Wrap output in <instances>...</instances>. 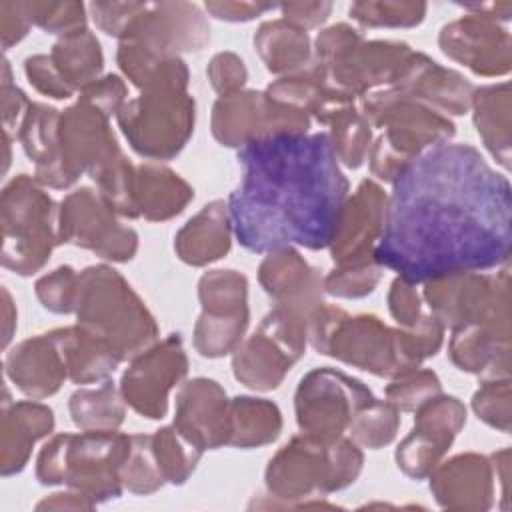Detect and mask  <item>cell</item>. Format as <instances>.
Returning a JSON list of instances; mask_svg holds the SVG:
<instances>
[{"label": "cell", "instance_id": "cell-1", "mask_svg": "<svg viewBox=\"0 0 512 512\" xmlns=\"http://www.w3.org/2000/svg\"><path fill=\"white\" fill-rule=\"evenodd\" d=\"M512 188L470 144L422 152L392 182L374 260L412 284L506 266Z\"/></svg>", "mask_w": 512, "mask_h": 512}, {"label": "cell", "instance_id": "cell-2", "mask_svg": "<svg viewBox=\"0 0 512 512\" xmlns=\"http://www.w3.org/2000/svg\"><path fill=\"white\" fill-rule=\"evenodd\" d=\"M238 162L242 178L226 202L240 246L256 254L330 246L350 184L328 132L256 140L238 148Z\"/></svg>", "mask_w": 512, "mask_h": 512}, {"label": "cell", "instance_id": "cell-3", "mask_svg": "<svg viewBox=\"0 0 512 512\" xmlns=\"http://www.w3.org/2000/svg\"><path fill=\"white\" fill-rule=\"evenodd\" d=\"M308 342L322 356L392 380L432 358L444 342V328L428 312L412 328H392L374 314L350 316L324 302L308 318Z\"/></svg>", "mask_w": 512, "mask_h": 512}, {"label": "cell", "instance_id": "cell-4", "mask_svg": "<svg viewBox=\"0 0 512 512\" xmlns=\"http://www.w3.org/2000/svg\"><path fill=\"white\" fill-rule=\"evenodd\" d=\"M88 174L98 192L122 218H138L134 202L136 166L120 150L110 128V116L78 98L60 112L58 148L50 164L34 168V178L44 188H70Z\"/></svg>", "mask_w": 512, "mask_h": 512}, {"label": "cell", "instance_id": "cell-5", "mask_svg": "<svg viewBox=\"0 0 512 512\" xmlns=\"http://www.w3.org/2000/svg\"><path fill=\"white\" fill-rule=\"evenodd\" d=\"M364 454L346 434L320 438L300 432L290 438L268 462L264 472V508H334L322 502L332 492L356 482Z\"/></svg>", "mask_w": 512, "mask_h": 512}, {"label": "cell", "instance_id": "cell-6", "mask_svg": "<svg viewBox=\"0 0 512 512\" xmlns=\"http://www.w3.org/2000/svg\"><path fill=\"white\" fill-rule=\"evenodd\" d=\"M190 72L180 56L162 60L140 94L116 114L130 148L148 160L176 158L194 134L196 102L188 92Z\"/></svg>", "mask_w": 512, "mask_h": 512}, {"label": "cell", "instance_id": "cell-7", "mask_svg": "<svg viewBox=\"0 0 512 512\" xmlns=\"http://www.w3.org/2000/svg\"><path fill=\"white\" fill-rule=\"evenodd\" d=\"M76 324L102 338L122 362L132 360L158 340V324L126 278L108 264L80 272Z\"/></svg>", "mask_w": 512, "mask_h": 512}, {"label": "cell", "instance_id": "cell-8", "mask_svg": "<svg viewBox=\"0 0 512 512\" xmlns=\"http://www.w3.org/2000/svg\"><path fill=\"white\" fill-rule=\"evenodd\" d=\"M130 436L118 430H82L52 436L36 458V480L44 486L64 484L94 504L118 498L124 490L120 468Z\"/></svg>", "mask_w": 512, "mask_h": 512}, {"label": "cell", "instance_id": "cell-9", "mask_svg": "<svg viewBox=\"0 0 512 512\" xmlns=\"http://www.w3.org/2000/svg\"><path fill=\"white\" fill-rule=\"evenodd\" d=\"M358 110L372 128L382 130L370 146L368 164L372 176L390 184L422 152L450 142L456 134V126L446 114L382 92L358 98Z\"/></svg>", "mask_w": 512, "mask_h": 512}, {"label": "cell", "instance_id": "cell-10", "mask_svg": "<svg viewBox=\"0 0 512 512\" xmlns=\"http://www.w3.org/2000/svg\"><path fill=\"white\" fill-rule=\"evenodd\" d=\"M414 52L398 40H364L354 26L338 22L316 36L312 60L320 64L332 86L358 100L396 84Z\"/></svg>", "mask_w": 512, "mask_h": 512}, {"label": "cell", "instance_id": "cell-11", "mask_svg": "<svg viewBox=\"0 0 512 512\" xmlns=\"http://www.w3.org/2000/svg\"><path fill=\"white\" fill-rule=\"evenodd\" d=\"M2 266L18 276L40 272L58 238V204L30 174L14 176L0 194Z\"/></svg>", "mask_w": 512, "mask_h": 512}, {"label": "cell", "instance_id": "cell-12", "mask_svg": "<svg viewBox=\"0 0 512 512\" xmlns=\"http://www.w3.org/2000/svg\"><path fill=\"white\" fill-rule=\"evenodd\" d=\"M308 344V316L274 306L232 352V374L250 390H276Z\"/></svg>", "mask_w": 512, "mask_h": 512}, {"label": "cell", "instance_id": "cell-13", "mask_svg": "<svg viewBox=\"0 0 512 512\" xmlns=\"http://www.w3.org/2000/svg\"><path fill=\"white\" fill-rule=\"evenodd\" d=\"M202 312L194 324V350L204 358L232 354L250 324L248 278L238 270H208L198 280Z\"/></svg>", "mask_w": 512, "mask_h": 512}, {"label": "cell", "instance_id": "cell-14", "mask_svg": "<svg viewBox=\"0 0 512 512\" xmlns=\"http://www.w3.org/2000/svg\"><path fill=\"white\" fill-rule=\"evenodd\" d=\"M376 396L358 378L336 368L306 372L294 394V414L300 432L320 438L344 436L352 418Z\"/></svg>", "mask_w": 512, "mask_h": 512}, {"label": "cell", "instance_id": "cell-15", "mask_svg": "<svg viewBox=\"0 0 512 512\" xmlns=\"http://www.w3.org/2000/svg\"><path fill=\"white\" fill-rule=\"evenodd\" d=\"M60 244H72L110 262H130L138 252V232L124 226L106 198L80 186L58 204Z\"/></svg>", "mask_w": 512, "mask_h": 512}, {"label": "cell", "instance_id": "cell-16", "mask_svg": "<svg viewBox=\"0 0 512 512\" xmlns=\"http://www.w3.org/2000/svg\"><path fill=\"white\" fill-rule=\"evenodd\" d=\"M310 122L308 114L272 100L266 92L240 90L218 96L212 106L210 130L218 144L242 148L280 134H308Z\"/></svg>", "mask_w": 512, "mask_h": 512}, {"label": "cell", "instance_id": "cell-17", "mask_svg": "<svg viewBox=\"0 0 512 512\" xmlns=\"http://www.w3.org/2000/svg\"><path fill=\"white\" fill-rule=\"evenodd\" d=\"M422 298L430 314L454 330L478 324L502 310H510V270L496 274L456 272L424 282Z\"/></svg>", "mask_w": 512, "mask_h": 512}, {"label": "cell", "instance_id": "cell-18", "mask_svg": "<svg viewBox=\"0 0 512 512\" xmlns=\"http://www.w3.org/2000/svg\"><path fill=\"white\" fill-rule=\"evenodd\" d=\"M186 374L188 356L182 336L168 334L130 360L120 378V394L136 414L160 420L168 412L170 392Z\"/></svg>", "mask_w": 512, "mask_h": 512}, {"label": "cell", "instance_id": "cell-19", "mask_svg": "<svg viewBox=\"0 0 512 512\" xmlns=\"http://www.w3.org/2000/svg\"><path fill=\"white\" fill-rule=\"evenodd\" d=\"M120 42H134L156 56L170 58L200 52L210 42V24L192 2H142Z\"/></svg>", "mask_w": 512, "mask_h": 512}, {"label": "cell", "instance_id": "cell-20", "mask_svg": "<svg viewBox=\"0 0 512 512\" xmlns=\"http://www.w3.org/2000/svg\"><path fill=\"white\" fill-rule=\"evenodd\" d=\"M414 426L396 448V466L412 480H424L448 454L466 426V406L456 396L436 394L414 410Z\"/></svg>", "mask_w": 512, "mask_h": 512}, {"label": "cell", "instance_id": "cell-21", "mask_svg": "<svg viewBox=\"0 0 512 512\" xmlns=\"http://www.w3.org/2000/svg\"><path fill=\"white\" fill-rule=\"evenodd\" d=\"M464 8V14L440 28L438 46L444 56L476 76L496 78L512 70V36L508 28L484 12Z\"/></svg>", "mask_w": 512, "mask_h": 512}, {"label": "cell", "instance_id": "cell-22", "mask_svg": "<svg viewBox=\"0 0 512 512\" xmlns=\"http://www.w3.org/2000/svg\"><path fill=\"white\" fill-rule=\"evenodd\" d=\"M386 204L388 194L372 178L362 180L358 188L348 194L328 246L334 264L374 258V248L384 230Z\"/></svg>", "mask_w": 512, "mask_h": 512}, {"label": "cell", "instance_id": "cell-23", "mask_svg": "<svg viewBox=\"0 0 512 512\" xmlns=\"http://www.w3.org/2000/svg\"><path fill=\"white\" fill-rule=\"evenodd\" d=\"M202 452L228 446L230 398L212 378H192L178 388L174 422Z\"/></svg>", "mask_w": 512, "mask_h": 512}, {"label": "cell", "instance_id": "cell-24", "mask_svg": "<svg viewBox=\"0 0 512 512\" xmlns=\"http://www.w3.org/2000/svg\"><path fill=\"white\" fill-rule=\"evenodd\" d=\"M474 84L460 72L446 68L426 56L424 52H414L402 78L382 90L390 98H406L430 106L438 112L462 116L470 110Z\"/></svg>", "mask_w": 512, "mask_h": 512}, {"label": "cell", "instance_id": "cell-25", "mask_svg": "<svg viewBox=\"0 0 512 512\" xmlns=\"http://www.w3.org/2000/svg\"><path fill=\"white\" fill-rule=\"evenodd\" d=\"M258 282L278 308L310 318L324 304V276L294 246L266 252L258 266Z\"/></svg>", "mask_w": 512, "mask_h": 512}, {"label": "cell", "instance_id": "cell-26", "mask_svg": "<svg viewBox=\"0 0 512 512\" xmlns=\"http://www.w3.org/2000/svg\"><path fill=\"white\" fill-rule=\"evenodd\" d=\"M510 310H502L478 324L454 330L448 342L450 362L482 380L510 378L512 368Z\"/></svg>", "mask_w": 512, "mask_h": 512}, {"label": "cell", "instance_id": "cell-27", "mask_svg": "<svg viewBox=\"0 0 512 512\" xmlns=\"http://www.w3.org/2000/svg\"><path fill=\"white\" fill-rule=\"evenodd\" d=\"M430 492L438 506L458 512H484L494 504V466L478 452L456 454L430 472Z\"/></svg>", "mask_w": 512, "mask_h": 512}, {"label": "cell", "instance_id": "cell-28", "mask_svg": "<svg viewBox=\"0 0 512 512\" xmlns=\"http://www.w3.org/2000/svg\"><path fill=\"white\" fill-rule=\"evenodd\" d=\"M4 374L22 394L34 400L56 394L68 378L64 356L52 332L18 342L6 354Z\"/></svg>", "mask_w": 512, "mask_h": 512}, {"label": "cell", "instance_id": "cell-29", "mask_svg": "<svg viewBox=\"0 0 512 512\" xmlns=\"http://www.w3.org/2000/svg\"><path fill=\"white\" fill-rule=\"evenodd\" d=\"M54 430V412L42 402L12 400L2 394L0 408V474L12 476L26 468L32 448Z\"/></svg>", "mask_w": 512, "mask_h": 512}, {"label": "cell", "instance_id": "cell-30", "mask_svg": "<svg viewBox=\"0 0 512 512\" xmlns=\"http://www.w3.org/2000/svg\"><path fill=\"white\" fill-rule=\"evenodd\" d=\"M264 92L272 100L298 108L326 126L340 110L358 104L352 94L332 86L320 64L314 60L306 68L274 80Z\"/></svg>", "mask_w": 512, "mask_h": 512}, {"label": "cell", "instance_id": "cell-31", "mask_svg": "<svg viewBox=\"0 0 512 512\" xmlns=\"http://www.w3.org/2000/svg\"><path fill=\"white\" fill-rule=\"evenodd\" d=\"M232 222L228 202L218 198L200 208L174 236V252L188 266H206L230 252Z\"/></svg>", "mask_w": 512, "mask_h": 512}, {"label": "cell", "instance_id": "cell-32", "mask_svg": "<svg viewBox=\"0 0 512 512\" xmlns=\"http://www.w3.org/2000/svg\"><path fill=\"white\" fill-rule=\"evenodd\" d=\"M194 200V188L172 168L158 162L136 166L134 202L138 218L164 222L184 212Z\"/></svg>", "mask_w": 512, "mask_h": 512}, {"label": "cell", "instance_id": "cell-33", "mask_svg": "<svg viewBox=\"0 0 512 512\" xmlns=\"http://www.w3.org/2000/svg\"><path fill=\"white\" fill-rule=\"evenodd\" d=\"M472 122L490 156L510 170L512 156V90L508 82L474 88Z\"/></svg>", "mask_w": 512, "mask_h": 512}, {"label": "cell", "instance_id": "cell-34", "mask_svg": "<svg viewBox=\"0 0 512 512\" xmlns=\"http://www.w3.org/2000/svg\"><path fill=\"white\" fill-rule=\"evenodd\" d=\"M50 332L64 356L68 378L74 384L104 382L122 364V358L102 338L78 324L54 328Z\"/></svg>", "mask_w": 512, "mask_h": 512}, {"label": "cell", "instance_id": "cell-35", "mask_svg": "<svg viewBox=\"0 0 512 512\" xmlns=\"http://www.w3.org/2000/svg\"><path fill=\"white\" fill-rule=\"evenodd\" d=\"M254 50L264 68L276 76H288L312 62V42L306 30L284 18L266 20L254 34Z\"/></svg>", "mask_w": 512, "mask_h": 512}, {"label": "cell", "instance_id": "cell-36", "mask_svg": "<svg viewBox=\"0 0 512 512\" xmlns=\"http://www.w3.org/2000/svg\"><path fill=\"white\" fill-rule=\"evenodd\" d=\"M48 56L58 76L74 94L94 84L104 68L102 46L88 28L58 38Z\"/></svg>", "mask_w": 512, "mask_h": 512}, {"label": "cell", "instance_id": "cell-37", "mask_svg": "<svg viewBox=\"0 0 512 512\" xmlns=\"http://www.w3.org/2000/svg\"><path fill=\"white\" fill-rule=\"evenodd\" d=\"M282 432V412L266 398L234 396L230 400L228 446L260 448L272 444Z\"/></svg>", "mask_w": 512, "mask_h": 512}, {"label": "cell", "instance_id": "cell-38", "mask_svg": "<svg viewBox=\"0 0 512 512\" xmlns=\"http://www.w3.org/2000/svg\"><path fill=\"white\" fill-rule=\"evenodd\" d=\"M72 422L80 430H118L126 418V402L112 380L98 388H78L68 400Z\"/></svg>", "mask_w": 512, "mask_h": 512}, {"label": "cell", "instance_id": "cell-39", "mask_svg": "<svg viewBox=\"0 0 512 512\" xmlns=\"http://www.w3.org/2000/svg\"><path fill=\"white\" fill-rule=\"evenodd\" d=\"M58 124L60 110L30 102L14 140H18L26 152V156L34 162V168L46 166L54 160L58 148Z\"/></svg>", "mask_w": 512, "mask_h": 512}, {"label": "cell", "instance_id": "cell-40", "mask_svg": "<svg viewBox=\"0 0 512 512\" xmlns=\"http://www.w3.org/2000/svg\"><path fill=\"white\" fill-rule=\"evenodd\" d=\"M328 126V138L338 164L352 170L360 168L372 146V126L358 110V104L340 110Z\"/></svg>", "mask_w": 512, "mask_h": 512}, {"label": "cell", "instance_id": "cell-41", "mask_svg": "<svg viewBox=\"0 0 512 512\" xmlns=\"http://www.w3.org/2000/svg\"><path fill=\"white\" fill-rule=\"evenodd\" d=\"M152 450L158 462V468L166 480V484L180 486L184 484L196 470L202 450L192 444L174 424L158 428L154 434H150Z\"/></svg>", "mask_w": 512, "mask_h": 512}, {"label": "cell", "instance_id": "cell-42", "mask_svg": "<svg viewBox=\"0 0 512 512\" xmlns=\"http://www.w3.org/2000/svg\"><path fill=\"white\" fill-rule=\"evenodd\" d=\"M426 2L414 0H360L350 4V18L362 28H414L424 22Z\"/></svg>", "mask_w": 512, "mask_h": 512}, {"label": "cell", "instance_id": "cell-43", "mask_svg": "<svg viewBox=\"0 0 512 512\" xmlns=\"http://www.w3.org/2000/svg\"><path fill=\"white\" fill-rule=\"evenodd\" d=\"M400 428V410L388 400L374 398L352 418L346 434L360 448L378 450L388 446Z\"/></svg>", "mask_w": 512, "mask_h": 512}, {"label": "cell", "instance_id": "cell-44", "mask_svg": "<svg viewBox=\"0 0 512 512\" xmlns=\"http://www.w3.org/2000/svg\"><path fill=\"white\" fill-rule=\"evenodd\" d=\"M124 490L140 496L154 494L166 480L158 468L150 434H130V448L120 468Z\"/></svg>", "mask_w": 512, "mask_h": 512}, {"label": "cell", "instance_id": "cell-45", "mask_svg": "<svg viewBox=\"0 0 512 512\" xmlns=\"http://www.w3.org/2000/svg\"><path fill=\"white\" fill-rule=\"evenodd\" d=\"M384 268L374 260L336 264L324 276V292L336 298H364L372 294L382 280Z\"/></svg>", "mask_w": 512, "mask_h": 512}, {"label": "cell", "instance_id": "cell-46", "mask_svg": "<svg viewBox=\"0 0 512 512\" xmlns=\"http://www.w3.org/2000/svg\"><path fill=\"white\" fill-rule=\"evenodd\" d=\"M442 392V382L434 370L414 368L390 380L384 388V396L400 412H414L424 402Z\"/></svg>", "mask_w": 512, "mask_h": 512}, {"label": "cell", "instance_id": "cell-47", "mask_svg": "<svg viewBox=\"0 0 512 512\" xmlns=\"http://www.w3.org/2000/svg\"><path fill=\"white\" fill-rule=\"evenodd\" d=\"M32 26L58 38L86 30L88 6L82 2H24Z\"/></svg>", "mask_w": 512, "mask_h": 512}, {"label": "cell", "instance_id": "cell-48", "mask_svg": "<svg viewBox=\"0 0 512 512\" xmlns=\"http://www.w3.org/2000/svg\"><path fill=\"white\" fill-rule=\"evenodd\" d=\"M510 378L482 380L472 394V410L490 428L510 432L512 426V386Z\"/></svg>", "mask_w": 512, "mask_h": 512}, {"label": "cell", "instance_id": "cell-49", "mask_svg": "<svg viewBox=\"0 0 512 512\" xmlns=\"http://www.w3.org/2000/svg\"><path fill=\"white\" fill-rule=\"evenodd\" d=\"M80 272L64 264L40 276L34 284L36 298L52 314H72L76 310Z\"/></svg>", "mask_w": 512, "mask_h": 512}, {"label": "cell", "instance_id": "cell-50", "mask_svg": "<svg viewBox=\"0 0 512 512\" xmlns=\"http://www.w3.org/2000/svg\"><path fill=\"white\" fill-rule=\"evenodd\" d=\"M206 76L210 86L220 94H234L244 90L248 82V70L244 60L234 52H218L210 58Z\"/></svg>", "mask_w": 512, "mask_h": 512}, {"label": "cell", "instance_id": "cell-51", "mask_svg": "<svg viewBox=\"0 0 512 512\" xmlns=\"http://www.w3.org/2000/svg\"><path fill=\"white\" fill-rule=\"evenodd\" d=\"M388 310L400 328L416 326L424 316L422 296L418 294L416 284L396 276L388 290Z\"/></svg>", "mask_w": 512, "mask_h": 512}, {"label": "cell", "instance_id": "cell-52", "mask_svg": "<svg viewBox=\"0 0 512 512\" xmlns=\"http://www.w3.org/2000/svg\"><path fill=\"white\" fill-rule=\"evenodd\" d=\"M24 74L28 82L44 96L54 100H68L74 96V92L64 84V80L58 76L56 68L52 66V60L48 54H34L24 60Z\"/></svg>", "mask_w": 512, "mask_h": 512}, {"label": "cell", "instance_id": "cell-53", "mask_svg": "<svg viewBox=\"0 0 512 512\" xmlns=\"http://www.w3.org/2000/svg\"><path fill=\"white\" fill-rule=\"evenodd\" d=\"M140 8L142 2H90L88 14L92 16L96 28L120 40L126 26L138 14Z\"/></svg>", "mask_w": 512, "mask_h": 512}, {"label": "cell", "instance_id": "cell-54", "mask_svg": "<svg viewBox=\"0 0 512 512\" xmlns=\"http://www.w3.org/2000/svg\"><path fill=\"white\" fill-rule=\"evenodd\" d=\"M126 96L128 88L118 74L102 76L78 94V98L94 104L108 116H116L120 112V108L126 104Z\"/></svg>", "mask_w": 512, "mask_h": 512}, {"label": "cell", "instance_id": "cell-55", "mask_svg": "<svg viewBox=\"0 0 512 512\" xmlns=\"http://www.w3.org/2000/svg\"><path fill=\"white\" fill-rule=\"evenodd\" d=\"M2 126H4V134L10 136L14 140L18 126L30 106L28 96L14 84L12 80V70H10V62L4 60L2 62Z\"/></svg>", "mask_w": 512, "mask_h": 512}, {"label": "cell", "instance_id": "cell-56", "mask_svg": "<svg viewBox=\"0 0 512 512\" xmlns=\"http://www.w3.org/2000/svg\"><path fill=\"white\" fill-rule=\"evenodd\" d=\"M280 4L274 2H240V0H208L204 2V10L224 22H250L266 12L276 10Z\"/></svg>", "mask_w": 512, "mask_h": 512}, {"label": "cell", "instance_id": "cell-57", "mask_svg": "<svg viewBox=\"0 0 512 512\" xmlns=\"http://www.w3.org/2000/svg\"><path fill=\"white\" fill-rule=\"evenodd\" d=\"M30 18L24 2H0V38L2 50L8 52L30 32Z\"/></svg>", "mask_w": 512, "mask_h": 512}, {"label": "cell", "instance_id": "cell-58", "mask_svg": "<svg viewBox=\"0 0 512 512\" xmlns=\"http://www.w3.org/2000/svg\"><path fill=\"white\" fill-rule=\"evenodd\" d=\"M282 12V18L302 30L318 28L322 26L330 12H332V2H284L278 6Z\"/></svg>", "mask_w": 512, "mask_h": 512}, {"label": "cell", "instance_id": "cell-59", "mask_svg": "<svg viewBox=\"0 0 512 512\" xmlns=\"http://www.w3.org/2000/svg\"><path fill=\"white\" fill-rule=\"evenodd\" d=\"M96 504L84 494L70 490L54 492L36 504V510H92Z\"/></svg>", "mask_w": 512, "mask_h": 512}, {"label": "cell", "instance_id": "cell-60", "mask_svg": "<svg viewBox=\"0 0 512 512\" xmlns=\"http://www.w3.org/2000/svg\"><path fill=\"white\" fill-rule=\"evenodd\" d=\"M2 348H8L16 332V306L6 288H2Z\"/></svg>", "mask_w": 512, "mask_h": 512}, {"label": "cell", "instance_id": "cell-61", "mask_svg": "<svg viewBox=\"0 0 512 512\" xmlns=\"http://www.w3.org/2000/svg\"><path fill=\"white\" fill-rule=\"evenodd\" d=\"M490 460H492V466H494V476L496 480L500 482L502 486V508L506 510L508 508V496H506V482H508V464H510V450L504 448V450H498L494 454H490Z\"/></svg>", "mask_w": 512, "mask_h": 512}]
</instances>
